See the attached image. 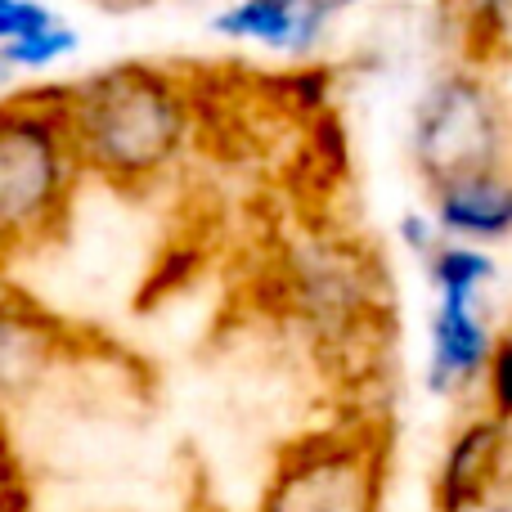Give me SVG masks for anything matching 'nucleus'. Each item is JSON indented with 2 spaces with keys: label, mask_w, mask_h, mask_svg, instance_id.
<instances>
[{
  "label": "nucleus",
  "mask_w": 512,
  "mask_h": 512,
  "mask_svg": "<svg viewBox=\"0 0 512 512\" xmlns=\"http://www.w3.org/2000/svg\"><path fill=\"white\" fill-rule=\"evenodd\" d=\"M490 400H495V418H512V342H504V351L490 364Z\"/></svg>",
  "instance_id": "obj_13"
},
{
  "label": "nucleus",
  "mask_w": 512,
  "mask_h": 512,
  "mask_svg": "<svg viewBox=\"0 0 512 512\" xmlns=\"http://www.w3.org/2000/svg\"><path fill=\"white\" fill-rule=\"evenodd\" d=\"M441 225L454 234H508L512 230V189L490 176L445 185L441 194Z\"/></svg>",
  "instance_id": "obj_9"
},
{
  "label": "nucleus",
  "mask_w": 512,
  "mask_h": 512,
  "mask_svg": "<svg viewBox=\"0 0 512 512\" xmlns=\"http://www.w3.org/2000/svg\"><path fill=\"white\" fill-rule=\"evenodd\" d=\"M68 360V333L41 306L0 288V418Z\"/></svg>",
  "instance_id": "obj_5"
},
{
  "label": "nucleus",
  "mask_w": 512,
  "mask_h": 512,
  "mask_svg": "<svg viewBox=\"0 0 512 512\" xmlns=\"http://www.w3.org/2000/svg\"><path fill=\"white\" fill-rule=\"evenodd\" d=\"M508 481V423L477 418L450 441L436 472V512H486Z\"/></svg>",
  "instance_id": "obj_6"
},
{
  "label": "nucleus",
  "mask_w": 512,
  "mask_h": 512,
  "mask_svg": "<svg viewBox=\"0 0 512 512\" xmlns=\"http://www.w3.org/2000/svg\"><path fill=\"white\" fill-rule=\"evenodd\" d=\"M486 18H495V23H512V0H486Z\"/></svg>",
  "instance_id": "obj_14"
},
{
  "label": "nucleus",
  "mask_w": 512,
  "mask_h": 512,
  "mask_svg": "<svg viewBox=\"0 0 512 512\" xmlns=\"http://www.w3.org/2000/svg\"><path fill=\"white\" fill-rule=\"evenodd\" d=\"M387 463L360 427H328L274 459L256 512H382Z\"/></svg>",
  "instance_id": "obj_3"
},
{
  "label": "nucleus",
  "mask_w": 512,
  "mask_h": 512,
  "mask_svg": "<svg viewBox=\"0 0 512 512\" xmlns=\"http://www.w3.org/2000/svg\"><path fill=\"white\" fill-rule=\"evenodd\" d=\"M499 144V122L490 95L472 81H450L427 99L418 117V158L445 185L486 176L490 153Z\"/></svg>",
  "instance_id": "obj_4"
},
{
  "label": "nucleus",
  "mask_w": 512,
  "mask_h": 512,
  "mask_svg": "<svg viewBox=\"0 0 512 512\" xmlns=\"http://www.w3.org/2000/svg\"><path fill=\"white\" fill-rule=\"evenodd\" d=\"M0 512H36V486L23 450L9 436V423L0 418Z\"/></svg>",
  "instance_id": "obj_11"
},
{
  "label": "nucleus",
  "mask_w": 512,
  "mask_h": 512,
  "mask_svg": "<svg viewBox=\"0 0 512 512\" xmlns=\"http://www.w3.org/2000/svg\"><path fill=\"white\" fill-rule=\"evenodd\" d=\"M95 5H140V0H95Z\"/></svg>",
  "instance_id": "obj_15"
},
{
  "label": "nucleus",
  "mask_w": 512,
  "mask_h": 512,
  "mask_svg": "<svg viewBox=\"0 0 512 512\" xmlns=\"http://www.w3.org/2000/svg\"><path fill=\"white\" fill-rule=\"evenodd\" d=\"M63 14L50 0H0V54L14 50V45L32 41V36L59 27Z\"/></svg>",
  "instance_id": "obj_10"
},
{
  "label": "nucleus",
  "mask_w": 512,
  "mask_h": 512,
  "mask_svg": "<svg viewBox=\"0 0 512 512\" xmlns=\"http://www.w3.org/2000/svg\"><path fill=\"white\" fill-rule=\"evenodd\" d=\"M351 5H355V0H351Z\"/></svg>",
  "instance_id": "obj_16"
},
{
  "label": "nucleus",
  "mask_w": 512,
  "mask_h": 512,
  "mask_svg": "<svg viewBox=\"0 0 512 512\" xmlns=\"http://www.w3.org/2000/svg\"><path fill=\"white\" fill-rule=\"evenodd\" d=\"M486 351V328L468 315V297H441L432 324V387L450 391L454 382L472 378L486 360Z\"/></svg>",
  "instance_id": "obj_8"
},
{
  "label": "nucleus",
  "mask_w": 512,
  "mask_h": 512,
  "mask_svg": "<svg viewBox=\"0 0 512 512\" xmlns=\"http://www.w3.org/2000/svg\"><path fill=\"white\" fill-rule=\"evenodd\" d=\"M351 0H234L212 14V32L225 41L270 54H306L324 36V23Z\"/></svg>",
  "instance_id": "obj_7"
},
{
  "label": "nucleus",
  "mask_w": 512,
  "mask_h": 512,
  "mask_svg": "<svg viewBox=\"0 0 512 512\" xmlns=\"http://www.w3.org/2000/svg\"><path fill=\"white\" fill-rule=\"evenodd\" d=\"M486 274H490V261L481 252L450 248L436 256V288H441V297H472L486 283Z\"/></svg>",
  "instance_id": "obj_12"
},
{
  "label": "nucleus",
  "mask_w": 512,
  "mask_h": 512,
  "mask_svg": "<svg viewBox=\"0 0 512 512\" xmlns=\"http://www.w3.org/2000/svg\"><path fill=\"white\" fill-rule=\"evenodd\" d=\"M81 171L144 189L180 162L194 135V90L171 68L122 59L59 86Z\"/></svg>",
  "instance_id": "obj_1"
},
{
  "label": "nucleus",
  "mask_w": 512,
  "mask_h": 512,
  "mask_svg": "<svg viewBox=\"0 0 512 512\" xmlns=\"http://www.w3.org/2000/svg\"><path fill=\"white\" fill-rule=\"evenodd\" d=\"M77 171L59 90L0 99V270L63 225Z\"/></svg>",
  "instance_id": "obj_2"
}]
</instances>
